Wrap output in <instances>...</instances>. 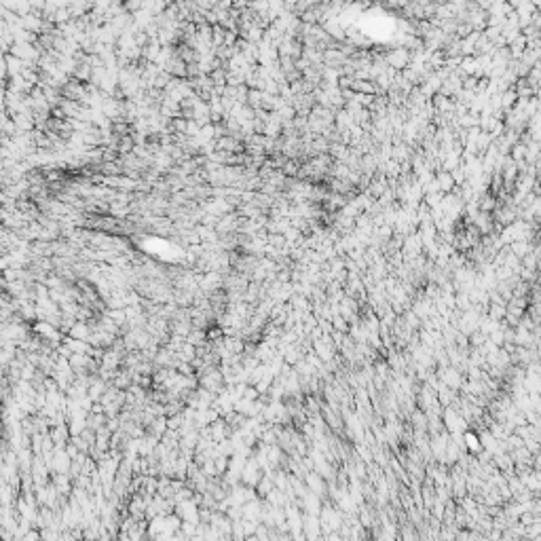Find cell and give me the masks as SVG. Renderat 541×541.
<instances>
[{
	"mask_svg": "<svg viewBox=\"0 0 541 541\" xmlns=\"http://www.w3.org/2000/svg\"><path fill=\"white\" fill-rule=\"evenodd\" d=\"M463 440H465V446L470 452H478V450H482V440H480L478 434H474V431H463Z\"/></svg>",
	"mask_w": 541,
	"mask_h": 541,
	"instance_id": "cell-1",
	"label": "cell"
},
{
	"mask_svg": "<svg viewBox=\"0 0 541 541\" xmlns=\"http://www.w3.org/2000/svg\"><path fill=\"white\" fill-rule=\"evenodd\" d=\"M533 370H535V374H537V377L541 379V362H537V364L533 366Z\"/></svg>",
	"mask_w": 541,
	"mask_h": 541,
	"instance_id": "cell-4",
	"label": "cell"
},
{
	"mask_svg": "<svg viewBox=\"0 0 541 541\" xmlns=\"http://www.w3.org/2000/svg\"><path fill=\"white\" fill-rule=\"evenodd\" d=\"M347 427H349V434L355 438V440H362V425H359V421L355 419V417H349L347 419Z\"/></svg>",
	"mask_w": 541,
	"mask_h": 541,
	"instance_id": "cell-2",
	"label": "cell"
},
{
	"mask_svg": "<svg viewBox=\"0 0 541 541\" xmlns=\"http://www.w3.org/2000/svg\"><path fill=\"white\" fill-rule=\"evenodd\" d=\"M40 537H43V533H38V531H28L21 539L23 541H36V539H40Z\"/></svg>",
	"mask_w": 541,
	"mask_h": 541,
	"instance_id": "cell-3",
	"label": "cell"
}]
</instances>
